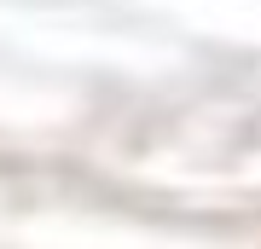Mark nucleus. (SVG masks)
Here are the masks:
<instances>
[]
</instances>
